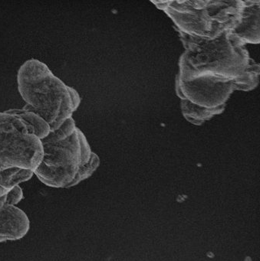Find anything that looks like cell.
<instances>
[{
	"label": "cell",
	"mask_w": 260,
	"mask_h": 261,
	"mask_svg": "<svg viewBox=\"0 0 260 261\" xmlns=\"http://www.w3.org/2000/svg\"><path fill=\"white\" fill-rule=\"evenodd\" d=\"M186 51L180 61L177 79L209 77L233 82L235 89L248 91L258 84V66L251 62L243 45L231 33L214 39H198L180 33Z\"/></svg>",
	"instance_id": "obj_1"
},
{
	"label": "cell",
	"mask_w": 260,
	"mask_h": 261,
	"mask_svg": "<svg viewBox=\"0 0 260 261\" xmlns=\"http://www.w3.org/2000/svg\"><path fill=\"white\" fill-rule=\"evenodd\" d=\"M18 90L25 100L22 109L42 117L50 131L59 129L81 103L79 94L54 75L41 61L32 59L21 65L17 74Z\"/></svg>",
	"instance_id": "obj_2"
},
{
	"label": "cell",
	"mask_w": 260,
	"mask_h": 261,
	"mask_svg": "<svg viewBox=\"0 0 260 261\" xmlns=\"http://www.w3.org/2000/svg\"><path fill=\"white\" fill-rule=\"evenodd\" d=\"M178 28L179 33L198 39H214L230 33L241 20L244 2L156 3Z\"/></svg>",
	"instance_id": "obj_3"
},
{
	"label": "cell",
	"mask_w": 260,
	"mask_h": 261,
	"mask_svg": "<svg viewBox=\"0 0 260 261\" xmlns=\"http://www.w3.org/2000/svg\"><path fill=\"white\" fill-rule=\"evenodd\" d=\"M43 156L34 175L45 186L67 189L79 169L88 163L92 152L79 128L68 138L58 141L41 140Z\"/></svg>",
	"instance_id": "obj_4"
},
{
	"label": "cell",
	"mask_w": 260,
	"mask_h": 261,
	"mask_svg": "<svg viewBox=\"0 0 260 261\" xmlns=\"http://www.w3.org/2000/svg\"><path fill=\"white\" fill-rule=\"evenodd\" d=\"M43 156L33 126L19 117L0 113V170L18 167L34 171Z\"/></svg>",
	"instance_id": "obj_5"
},
{
	"label": "cell",
	"mask_w": 260,
	"mask_h": 261,
	"mask_svg": "<svg viewBox=\"0 0 260 261\" xmlns=\"http://www.w3.org/2000/svg\"><path fill=\"white\" fill-rule=\"evenodd\" d=\"M235 89L233 82H223L209 77L192 80L177 79V93L183 100L200 108L223 111L225 103Z\"/></svg>",
	"instance_id": "obj_6"
},
{
	"label": "cell",
	"mask_w": 260,
	"mask_h": 261,
	"mask_svg": "<svg viewBox=\"0 0 260 261\" xmlns=\"http://www.w3.org/2000/svg\"><path fill=\"white\" fill-rule=\"evenodd\" d=\"M30 227L27 214L16 206L6 205L0 212V242L21 239Z\"/></svg>",
	"instance_id": "obj_7"
},
{
	"label": "cell",
	"mask_w": 260,
	"mask_h": 261,
	"mask_svg": "<svg viewBox=\"0 0 260 261\" xmlns=\"http://www.w3.org/2000/svg\"><path fill=\"white\" fill-rule=\"evenodd\" d=\"M259 2L244 3L241 20L230 32L242 45L259 42Z\"/></svg>",
	"instance_id": "obj_8"
},
{
	"label": "cell",
	"mask_w": 260,
	"mask_h": 261,
	"mask_svg": "<svg viewBox=\"0 0 260 261\" xmlns=\"http://www.w3.org/2000/svg\"><path fill=\"white\" fill-rule=\"evenodd\" d=\"M34 175L31 169L11 167L0 170V186L10 191L20 183L29 181Z\"/></svg>",
	"instance_id": "obj_9"
},
{
	"label": "cell",
	"mask_w": 260,
	"mask_h": 261,
	"mask_svg": "<svg viewBox=\"0 0 260 261\" xmlns=\"http://www.w3.org/2000/svg\"><path fill=\"white\" fill-rule=\"evenodd\" d=\"M6 112L19 117L24 122L33 126L34 129L35 136L40 140L45 138L50 134V125L42 117L31 111H25L23 109H13L6 111Z\"/></svg>",
	"instance_id": "obj_10"
},
{
	"label": "cell",
	"mask_w": 260,
	"mask_h": 261,
	"mask_svg": "<svg viewBox=\"0 0 260 261\" xmlns=\"http://www.w3.org/2000/svg\"><path fill=\"white\" fill-rule=\"evenodd\" d=\"M76 122L73 117L67 119L63 124L54 131H50V134L43 138V140H49V141H58V140H64L68 138L73 133L76 131Z\"/></svg>",
	"instance_id": "obj_11"
},
{
	"label": "cell",
	"mask_w": 260,
	"mask_h": 261,
	"mask_svg": "<svg viewBox=\"0 0 260 261\" xmlns=\"http://www.w3.org/2000/svg\"><path fill=\"white\" fill-rule=\"evenodd\" d=\"M99 164V159L97 156L96 154L94 152L91 153V158H90L89 161L85 166H82L80 169H79V172L77 175L75 177L74 180L72 181L71 184L67 187L68 188L73 187V186H77L79 182L85 180V178H88L91 174L93 173L96 168L98 167Z\"/></svg>",
	"instance_id": "obj_12"
},
{
	"label": "cell",
	"mask_w": 260,
	"mask_h": 261,
	"mask_svg": "<svg viewBox=\"0 0 260 261\" xmlns=\"http://www.w3.org/2000/svg\"><path fill=\"white\" fill-rule=\"evenodd\" d=\"M23 198V192L19 186H15L6 195V205L16 206Z\"/></svg>",
	"instance_id": "obj_13"
},
{
	"label": "cell",
	"mask_w": 260,
	"mask_h": 261,
	"mask_svg": "<svg viewBox=\"0 0 260 261\" xmlns=\"http://www.w3.org/2000/svg\"><path fill=\"white\" fill-rule=\"evenodd\" d=\"M6 206V195L2 198H0V212H2L3 209Z\"/></svg>",
	"instance_id": "obj_14"
},
{
	"label": "cell",
	"mask_w": 260,
	"mask_h": 261,
	"mask_svg": "<svg viewBox=\"0 0 260 261\" xmlns=\"http://www.w3.org/2000/svg\"><path fill=\"white\" fill-rule=\"evenodd\" d=\"M9 191L6 190V189H3L1 186H0V198H2L4 195H7Z\"/></svg>",
	"instance_id": "obj_15"
}]
</instances>
